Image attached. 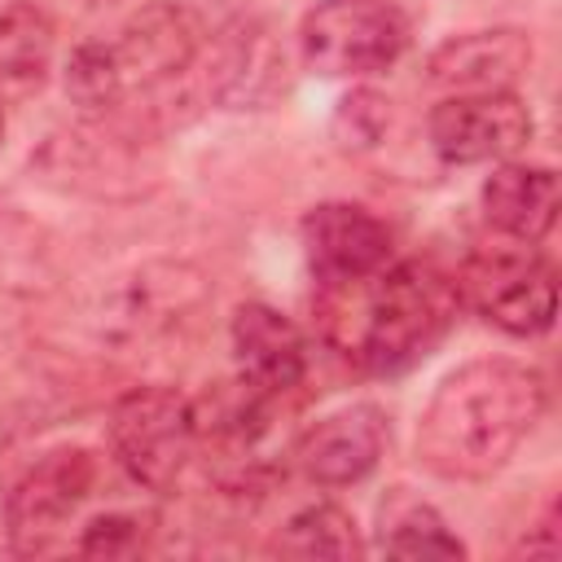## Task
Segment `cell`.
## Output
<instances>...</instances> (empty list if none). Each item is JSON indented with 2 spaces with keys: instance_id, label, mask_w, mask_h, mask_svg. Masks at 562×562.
<instances>
[{
  "instance_id": "1",
  "label": "cell",
  "mask_w": 562,
  "mask_h": 562,
  "mask_svg": "<svg viewBox=\"0 0 562 562\" xmlns=\"http://www.w3.org/2000/svg\"><path fill=\"white\" fill-rule=\"evenodd\" d=\"M544 378L518 360H470L452 369L417 426V461L452 483L496 474L544 413Z\"/></svg>"
},
{
  "instance_id": "12",
  "label": "cell",
  "mask_w": 562,
  "mask_h": 562,
  "mask_svg": "<svg viewBox=\"0 0 562 562\" xmlns=\"http://www.w3.org/2000/svg\"><path fill=\"white\" fill-rule=\"evenodd\" d=\"M285 88V53L263 22H233L211 53V92L220 105L259 110Z\"/></svg>"
},
{
  "instance_id": "21",
  "label": "cell",
  "mask_w": 562,
  "mask_h": 562,
  "mask_svg": "<svg viewBox=\"0 0 562 562\" xmlns=\"http://www.w3.org/2000/svg\"><path fill=\"white\" fill-rule=\"evenodd\" d=\"M0 140H4V101H0Z\"/></svg>"
},
{
  "instance_id": "11",
  "label": "cell",
  "mask_w": 562,
  "mask_h": 562,
  "mask_svg": "<svg viewBox=\"0 0 562 562\" xmlns=\"http://www.w3.org/2000/svg\"><path fill=\"white\" fill-rule=\"evenodd\" d=\"M531 66V35L518 26L465 31L443 40L430 61L426 79L452 92H509Z\"/></svg>"
},
{
  "instance_id": "5",
  "label": "cell",
  "mask_w": 562,
  "mask_h": 562,
  "mask_svg": "<svg viewBox=\"0 0 562 562\" xmlns=\"http://www.w3.org/2000/svg\"><path fill=\"white\" fill-rule=\"evenodd\" d=\"M408 44V22L386 0H321L299 26L307 70L325 79H360L386 70Z\"/></svg>"
},
{
  "instance_id": "10",
  "label": "cell",
  "mask_w": 562,
  "mask_h": 562,
  "mask_svg": "<svg viewBox=\"0 0 562 562\" xmlns=\"http://www.w3.org/2000/svg\"><path fill=\"white\" fill-rule=\"evenodd\" d=\"M391 426L378 404H347L321 422H312L294 443V465L303 479L321 487L360 483L386 452Z\"/></svg>"
},
{
  "instance_id": "14",
  "label": "cell",
  "mask_w": 562,
  "mask_h": 562,
  "mask_svg": "<svg viewBox=\"0 0 562 562\" xmlns=\"http://www.w3.org/2000/svg\"><path fill=\"white\" fill-rule=\"evenodd\" d=\"M483 215L501 237L544 241L558 220V176L536 162H501L483 184Z\"/></svg>"
},
{
  "instance_id": "2",
  "label": "cell",
  "mask_w": 562,
  "mask_h": 562,
  "mask_svg": "<svg viewBox=\"0 0 562 562\" xmlns=\"http://www.w3.org/2000/svg\"><path fill=\"white\" fill-rule=\"evenodd\" d=\"M457 307V281L435 263L408 259L325 285V338L364 373H400L452 329Z\"/></svg>"
},
{
  "instance_id": "19",
  "label": "cell",
  "mask_w": 562,
  "mask_h": 562,
  "mask_svg": "<svg viewBox=\"0 0 562 562\" xmlns=\"http://www.w3.org/2000/svg\"><path fill=\"white\" fill-rule=\"evenodd\" d=\"M145 527H149V518H140V514H101V518H92L83 527L79 553H88V558H127V553H140Z\"/></svg>"
},
{
  "instance_id": "4",
  "label": "cell",
  "mask_w": 562,
  "mask_h": 562,
  "mask_svg": "<svg viewBox=\"0 0 562 562\" xmlns=\"http://www.w3.org/2000/svg\"><path fill=\"white\" fill-rule=\"evenodd\" d=\"M110 448L132 483L171 492L198 448L193 404L171 386H136L110 408Z\"/></svg>"
},
{
  "instance_id": "18",
  "label": "cell",
  "mask_w": 562,
  "mask_h": 562,
  "mask_svg": "<svg viewBox=\"0 0 562 562\" xmlns=\"http://www.w3.org/2000/svg\"><path fill=\"white\" fill-rule=\"evenodd\" d=\"M66 97L83 110H110L119 105L127 92H123V79L114 70V57H110V40H83L70 61H66Z\"/></svg>"
},
{
  "instance_id": "6",
  "label": "cell",
  "mask_w": 562,
  "mask_h": 562,
  "mask_svg": "<svg viewBox=\"0 0 562 562\" xmlns=\"http://www.w3.org/2000/svg\"><path fill=\"white\" fill-rule=\"evenodd\" d=\"M97 457L88 448H53L44 452L4 496V527L18 553H40L53 536L75 518V509L97 487Z\"/></svg>"
},
{
  "instance_id": "13",
  "label": "cell",
  "mask_w": 562,
  "mask_h": 562,
  "mask_svg": "<svg viewBox=\"0 0 562 562\" xmlns=\"http://www.w3.org/2000/svg\"><path fill=\"white\" fill-rule=\"evenodd\" d=\"M233 356L237 378L255 382L259 391L285 395L307 373V338L290 316H281L268 303H241L233 312Z\"/></svg>"
},
{
  "instance_id": "9",
  "label": "cell",
  "mask_w": 562,
  "mask_h": 562,
  "mask_svg": "<svg viewBox=\"0 0 562 562\" xmlns=\"http://www.w3.org/2000/svg\"><path fill=\"white\" fill-rule=\"evenodd\" d=\"M303 255L321 285L360 281L391 259V228L356 202H321L303 215Z\"/></svg>"
},
{
  "instance_id": "7",
  "label": "cell",
  "mask_w": 562,
  "mask_h": 562,
  "mask_svg": "<svg viewBox=\"0 0 562 562\" xmlns=\"http://www.w3.org/2000/svg\"><path fill=\"white\" fill-rule=\"evenodd\" d=\"M531 110L518 92H457L443 97L426 119L435 154L461 167L518 154L531 140Z\"/></svg>"
},
{
  "instance_id": "8",
  "label": "cell",
  "mask_w": 562,
  "mask_h": 562,
  "mask_svg": "<svg viewBox=\"0 0 562 562\" xmlns=\"http://www.w3.org/2000/svg\"><path fill=\"white\" fill-rule=\"evenodd\" d=\"M198 53H202V22L180 0H154L136 9L110 40V57L123 79V92H149L176 79L198 61Z\"/></svg>"
},
{
  "instance_id": "3",
  "label": "cell",
  "mask_w": 562,
  "mask_h": 562,
  "mask_svg": "<svg viewBox=\"0 0 562 562\" xmlns=\"http://www.w3.org/2000/svg\"><path fill=\"white\" fill-rule=\"evenodd\" d=\"M457 294L496 329L514 338H536L558 316V272L536 250V241H492L470 250Z\"/></svg>"
},
{
  "instance_id": "15",
  "label": "cell",
  "mask_w": 562,
  "mask_h": 562,
  "mask_svg": "<svg viewBox=\"0 0 562 562\" xmlns=\"http://www.w3.org/2000/svg\"><path fill=\"white\" fill-rule=\"evenodd\" d=\"M378 549L391 558H465V544L448 531L443 514L408 487H391L378 505Z\"/></svg>"
},
{
  "instance_id": "20",
  "label": "cell",
  "mask_w": 562,
  "mask_h": 562,
  "mask_svg": "<svg viewBox=\"0 0 562 562\" xmlns=\"http://www.w3.org/2000/svg\"><path fill=\"white\" fill-rule=\"evenodd\" d=\"M386 105L391 101L378 97V92H369V88L342 97V105L334 114V132L342 136V145H373L382 136V127H386V114H391Z\"/></svg>"
},
{
  "instance_id": "17",
  "label": "cell",
  "mask_w": 562,
  "mask_h": 562,
  "mask_svg": "<svg viewBox=\"0 0 562 562\" xmlns=\"http://www.w3.org/2000/svg\"><path fill=\"white\" fill-rule=\"evenodd\" d=\"M277 549L290 558H338V562H351L364 553V544L356 536V518L329 501L299 509L285 522V531L277 536Z\"/></svg>"
},
{
  "instance_id": "16",
  "label": "cell",
  "mask_w": 562,
  "mask_h": 562,
  "mask_svg": "<svg viewBox=\"0 0 562 562\" xmlns=\"http://www.w3.org/2000/svg\"><path fill=\"white\" fill-rule=\"evenodd\" d=\"M48 61H53V18L31 0H13L0 13V92L40 88Z\"/></svg>"
}]
</instances>
